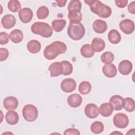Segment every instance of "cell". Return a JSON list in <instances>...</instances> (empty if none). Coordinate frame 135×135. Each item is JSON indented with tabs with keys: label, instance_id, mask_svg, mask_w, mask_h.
I'll return each instance as SVG.
<instances>
[{
	"label": "cell",
	"instance_id": "cell-1",
	"mask_svg": "<svg viewBox=\"0 0 135 135\" xmlns=\"http://www.w3.org/2000/svg\"><path fill=\"white\" fill-rule=\"evenodd\" d=\"M67 50L66 45L61 41H55L47 45L44 50V56L48 60L55 59L59 55L64 53Z\"/></svg>",
	"mask_w": 135,
	"mask_h": 135
},
{
	"label": "cell",
	"instance_id": "cell-2",
	"mask_svg": "<svg viewBox=\"0 0 135 135\" xmlns=\"http://www.w3.org/2000/svg\"><path fill=\"white\" fill-rule=\"evenodd\" d=\"M84 2L89 5L91 11L101 18H108L112 14L111 8L98 0H86Z\"/></svg>",
	"mask_w": 135,
	"mask_h": 135
},
{
	"label": "cell",
	"instance_id": "cell-3",
	"mask_svg": "<svg viewBox=\"0 0 135 135\" xmlns=\"http://www.w3.org/2000/svg\"><path fill=\"white\" fill-rule=\"evenodd\" d=\"M67 33L72 40L78 41L84 36L85 30L84 25L80 22H70Z\"/></svg>",
	"mask_w": 135,
	"mask_h": 135
},
{
	"label": "cell",
	"instance_id": "cell-4",
	"mask_svg": "<svg viewBox=\"0 0 135 135\" xmlns=\"http://www.w3.org/2000/svg\"><path fill=\"white\" fill-rule=\"evenodd\" d=\"M31 31L33 33L40 35L45 38L50 37L53 34V30L49 24L45 22H35L31 26Z\"/></svg>",
	"mask_w": 135,
	"mask_h": 135
},
{
	"label": "cell",
	"instance_id": "cell-5",
	"mask_svg": "<svg viewBox=\"0 0 135 135\" xmlns=\"http://www.w3.org/2000/svg\"><path fill=\"white\" fill-rule=\"evenodd\" d=\"M22 114L24 119L28 122L35 121L38 117V110L33 104H27L25 105L22 110Z\"/></svg>",
	"mask_w": 135,
	"mask_h": 135
},
{
	"label": "cell",
	"instance_id": "cell-6",
	"mask_svg": "<svg viewBox=\"0 0 135 135\" xmlns=\"http://www.w3.org/2000/svg\"><path fill=\"white\" fill-rule=\"evenodd\" d=\"M114 125L120 129L126 128L129 124V119L128 116L123 113H117L113 118Z\"/></svg>",
	"mask_w": 135,
	"mask_h": 135
},
{
	"label": "cell",
	"instance_id": "cell-7",
	"mask_svg": "<svg viewBox=\"0 0 135 135\" xmlns=\"http://www.w3.org/2000/svg\"><path fill=\"white\" fill-rule=\"evenodd\" d=\"M76 87V82L72 78L65 79L61 83V88L62 90L66 93L74 91L75 90Z\"/></svg>",
	"mask_w": 135,
	"mask_h": 135
},
{
	"label": "cell",
	"instance_id": "cell-8",
	"mask_svg": "<svg viewBox=\"0 0 135 135\" xmlns=\"http://www.w3.org/2000/svg\"><path fill=\"white\" fill-rule=\"evenodd\" d=\"M119 27L121 31L126 34H130L134 32V22L130 19H125L119 23Z\"/></svg>",
	"mask_w": 135,
	"mask_h": 135
},
{
	"label": "cell",
	"instance_id": "cell-9",
	"mask_svg": "<svg viewBox=\"0 0 135 135\" xmlns=\"http://www.w3.org/2000/svg\"><path fill=\"white\" fill-rule=\"evenodd\" d=\"M33 13L32 11L27 7L23 8L18 12V17L21 22L24 23L30 22L33 17Z\"/></svg>",
	"mask_w": 135,
	"mask_h": 135
},
{
	"label": "cell",
	"instance_id": "cell-10",
	"mask_svg": "<svg viewBox=\"0 0 135 135\" xmlns=\"http://www.w3.org/2000/svg\"><path fill=\"white\" fill-rule=\"evenodd\" d=\"M84 113L88 118L94 119L98 116L99 111L96 104L94 103H89L85 107Z\"/></svg>",
	"mask_w": 135,
	"mask_h": 135
},
{
	"label": "cell",
	"instance_id": "cell-11",
	"mask_svg": "<svg viewBox=\"0 0 135 135\" xmlns=\"http://www.w3.org/2000/svg\"><path fill=\"white\" fill-rule=\"evenodd\" d=\"M51 77H56L61 74L63 72V66L62 63L59 62H55L52 63L48 69Z\"/></svg>",
	"mask_w": 135,
	"mask_h": 135
},
{
	"label": "cell",
	"instance_id": "cell-12",
	"mask_svg": "<svg viewBox=\"0 0 135 135\" xmlns=\"http://www.w3.org/2000/svg\"><path fill=\"white\" fill-rule=\"evenodd\" d=\"M132 70V63L127 60H123L120 62L118 66L119 72L122 75H127L130 73Z\"/></svg>",
	"mask_w": 135,
	"mask_h": 135
},
{
	"label": "cell",
	"instance_id": "cell-13",
	"mask_svg": "<svg viewBox=\"0 0 135 135\" xmlns=\"http://www.w3.org/2000/svg\"><path fill=\"white\" fill-rule=\"evenodd\" d=\"M109 103L112 105L113 110H121L123 108V98L120 95H114L110 98Z\"/></svg>",
	"mask_w": 135,
	"mask_h": 135
},
{
	"label": "cell",
	"instance_id": "cell-14",
	"mask_svg": "<svg viewBox=\"0 0 135 135\" xmlns=\"http://www.w3.org/2000/svg\"><path fill=\"white\" fill-rule=\"evenodd\" d=\"M1 24L5 29H10L16 24V18L12 14H6L1 19Z\"/></svg>",
	"mask_w": 135,
	"mask_h": 135
},
{
	"label": "cell",
	"instance_id": "cell-15",
	"mask_svg": "<svg viewBox=\"0 0 135 135\" xmlns=\"http://www.w3.org/2000/svg\"><path fill=\"white\" fill-rule=\"evenodd\" d=\"M18 105V101L14 97H8L4 99L3 105L7 110H13L16 109Z\"/></svg>",
	"mask_w": 135,
	"mask_h": 135
},
{
	"label": "cell",
	"instance_id": "cell-16",
	"mask_svg": "<svg viewBox=\"0 0 135 135\" xmlns=\"http://www.w3.org/2000/svg\"><path fill=\"white\" fill-rule=\"evenodd\" d=\"M102 72L105 76L109 78H112L117 75V69L114 64L110 63L104 64L103 66Z\"/></svg>",
	"mask_w": 135,
	"mask_h": 135
},
{
	"label": "cell",
	"instance_id": "cell-17",
	"mask_svg": "<svg viewBox=\"0 0 135 135\" xmlns=\"http://www.w3.org/2000/svg\"><path fill=\"white\" fill-rule=\"evenodd\" d=\"M68 103L72 108H77L79 107L82 102V97L76 93H74L70 95L68 98Z\"/></svg>",
	"mask_w": 135,
	"mask_h": 135
},
{
	"label": "cell",
	"instance_id": "cell-18",
	"mask_svg": "<svg viewBox=\"0 0 135 135\" xmlns=\"http://www.w3.org/2000/svg\"><path fill=\"white\" fill-rule=\"evenodd\" d=\"M107 28V24L103 20L98 19L95 20L93 23V29L97 33H103L106 31Z\"/></svg>",
	"mask_w": 135,
	"mask_h": 135
},
{
	"label": "cell",
	"instance_id": "cell-19",
	"mask_svg": "<svg viewBox=\"0 0 135 135\" xmlns=\"http://www.w3.org/2000/svg\"><path fill=\"white\" fill-rule=\"evenodd\" d=\"M91 46L94 52H100L104 49L105 44L103 39L95 37L92 41Z\"/></svg>",
	"mask_w": 135,
	"mask_h": 135
},
{
	"label": "cell",
	"instance_id": "cell-20",
	"mask_svg": "<svg viewBox=\"0 0 135 135\" xmlns=\"http://www.w3.org/2000/svg\"><path fill=\"white\" fill-rule=\"evenodd\" d=\"M5 119L9 124L15 125L18 122L19 116L16 111L9 110L5 114Z\"/></svg>",
	"mask_w": 135,
	"mask_h": 135
},
{
	"label": "cell",
	"instance_id": "cell-21",
	"mask_svg": "<svg viewBox=\"0 0 135 135\" xmlns=\"http://www.w3.org/2000/svg\"><path fill=\"white\" fill-rule=\"evenodd\" d=\"M99 111L101 115L103 117H107L112 114L113 109L112 105L109 102L102 103L100 106Z\"/></svg>",
	"mask_w": 135,
	"mask_h": 135
},
{
	"label": "cell",
	"instance_id": "cell-22",
	"mask_svg": "<svg viewBox=\"0 0 135 135\" xmlns=\"http://www.w3.org/2000/svg\"><path fill=\"white\" fill-rule=\"evenodd\" d=\"M9 37L13 43H19L23 39V34L20 30L15 29L11 32Z\"/></svg>",
	"mask_w": 135,
	"mask_h": 135
},
{
	"label": "cell",
	"instance_id": "cell-23",
	"mask_svg": "<svg viewBox=\"0 0 135 135\" xmlns=\"http://www.w3.org/2000/svg\"><path fill=\"white\" fill-rule=\"evenodd\" d=\"M41 44L39 41L36 40H32L27 43V49L31 53H37L40 52Z\"/></svg>",
	"mask_w": 135,
	"mask_h": 135
},
{
	"label": "cell",
	"instance_id": "cell-24",
	"mask_svg": "<svg viewBox=\"0 0 135 135\" xmlns=\"http://www.w3.org/2000/svg\"><path fill=\"white\" fill-rule=\"evenodd\" d=\"M108 38L109 41L111 43L114 44L119 43L121 39L120 34L115 29H112L109 31L108 35Z\"/></svg>",
	"mask_w": 135,
	"mask_h": 135
},
{
	"label": "cell",
	"instance_id": "cell-25",
	"mask_svg": "<svg viewBox=\"0 0 135 135\" xmlns=\"http://www.w3.org/2000/svg\"><path fill=\"white\" fill-rule=\"evenodd\" d=\"M81 54L82 56L85 58L92 57L94 54V51L92 49L91 45L85 44L83 45L80 50Z\"/></svg>",
	"mask_w": 135,
	"mask_h": 135
},
{
	"label": "cell",
	"instance_id": "cell-26",
	"mask_svg": "<svg viewBox=\"0 0 135 135\" xmlns=\"http://www.w3.org/2000/svg\"><path fill=\"white\" fill-rule=\"evenodd\" d=\"M66 25V21L64 19L54 20L52 22V27L53 30L56 32L62 31Z\"/></svg>",
	"mask_w": 135,
	"mask_h": 135
},
{
	"label": "cell",
	"instance_id": "cell-27",
	"mask_svg": "<svg viewBox=\"0 0 135 135\" xmlns=\"http://www.w3.org/2000/svg\"><path fill=\"white\" fill-rule=\"evenodd\" d=\"M123 108L129 112L134 111L135 109V103L134 100L131 98H126L123 99Z\"/></svg>",
	"mask_w": 135,
	"mask_h": 135
},
{
	"label": "cell",
	"instance_id": "cell-28",
	"mask_svg": "<svg viewBox=\"0 0 135 135\" xmlns=\"http://www.w3.org/2000/svg\"><path fill=\"white\" fill-rule=\"evenodd\" d=\"M92 86L88 81H83L80 83L79 86V91L83 95H86L89 93L91 90Z\"/></svg>",
	"mask_w": 135,
	"mask_h": 135
},
{
	"label": "cell",
	"instance_id": "cell-29",
	"mask_svg": "<svg viewBox=\"0 0 135 135\" xmlns=\"http://www.w3.org/2000/svg\"><path fill=\"white\" fill-rule=\"evenodd\" d=\"M68 18L70 22H80L82 18V15L79 11H69Z\"/></svg>",
	"mask_w": 135,
	"mask_h": 135
},
{
	"label": "cell",
	"instance_id": "cell-30",
	"mask_svg": "<svg viewBox=\"0 0 135 135\" xmlns=\"http://www.w3.org/2000/svg\"><path fill=\"white\" fill-rule=\"evenodd\" d=\"M90 129L92 132L93 133L99 134L103 132L104 130V125L101 122L96 121L91 124Z\"/></svg>",
	"mask_w": 135,
	"mask_h": 135
},
{
	"label": "cell",
	"instance_id": "cell-31",
	"mask_svg": "<svg viewBox=\"0 0 135 135\" xmlns=\"http://www.w3.org/2000/svg\"><path fill=\"white\" fill-rule=\"evenodd\" d=\"M81 2L79 0H72L69 3L68 9L69 11H79L81 9Z\"/></svg>",
	"mask_w": 135,
	"mask_h": 135
},
{
	"label": "cell",
	"instance_id": "cell-32",
	"mask_svg": "<svg viewBox=\"0 0 135 135\" xmlns=\"http://www.w3.org/2000/svg\"><path fill=\"white\" fill-rule=\"evenodd\" d=\"M63 66V72L62 74L63 75H70L73 71V65L72 64L66 60L62 61L61 62Z\"/></svg>",
	"mask_w": 135,
	"mask_h": 135
},
{
	"label": "cell",
	"instance_id": "cell-33",
	"mask_svg": "<svg viewBox=\"0 0 135 135\" xmlns=\"http://www.w3.org/2000/svg\"><path fill=\"white\" fill-rule=\"evenodd\" d=\"M101 61L105 64L111 63L114 59V54L111 52H105L103 53L101 56Z\"/></svg>",
	"mask_w": 135,
	"mask_h": 135
},
{
	"label": "cell",
	"instance_id": "cell-34",
	"mask_svg": "<svg viewBox=\"0 0 135 135\" xmlns=\"http://www.w3.org/2000/svg\"><path fill=\"white\" fill-rule=\"evenodd\" d=\"M49 14V10L45 6L40 7L36 12V15L38 19L44 20L46 18Z\"/></svg>",
	"mask_w": 135,
	"mask_h": 135
},
{
	"label": "cell",
	"instance_id": "cell-35",
	"mask_svg": "<svg viewBox=\"0 0 135 135\" xmlns=\"http://www.w3.org/2000/svg\"><path fill=\"white\" fill-rule=\"evenodd\" d=\"M21 7L20 2L17 0H11L8 2L7 4L8 9L14 13L17 12L21 8Z\"/></svg>",
	"mask_w": 135,
	"mask_h": 135
},
{
	"label": "cell",
	"instance_id": "cell-36",
	"mask_svg": "<svg viewBox=\"0 0 135 135\" xmlns=\"http://www.w3.org/2000/svg\"><path fill=\"white\" fill-rule=\"evenodd\" d=\"M8 34L5 32H2L0 33V44L4 45L7 44L9 41Z\"/></svg>",
	"mask_w": 135,
	"mask_h": 135
},
{
	"label": "cell",
	"instance_id": "cell-37",
	"mask_svg": "<svg viewBox=\"0 0 135 135\" xmlns=\"http://www.w3.org/2000/svg\"><path fill=\"white\" fill-rule=\"evenodd\" d=\"M9 55V52L7 49L1 47L0 49V61L3 62L6 60Z\"/></svg>",
	"mask_w": 135,
	"mask_h": 135
},
{
	"label": "cell",
	"instance_id": "cell-38",
	"mask_svg": "<svg viewBox=\"0 0 135 135\" xmlns=\"http://www.w3.org/2000/svg\"><path fill=\"white\" fill-rule=\"evenodd\" d=\"M64 134H74V135H79L80 134V131L75 128H69L65 130Z\"/></svg>",
	"mask_w": 135,
	"mask_h": 135
},
{
	"label": "cell",
	"instance_id": "cell-39",
	"mask_svg": "<svg viewBox=\"0 0 135 135\" xmlns=\"http://www.w3.org/2000/svg\"><path fill=\"white\" fill-rule=\"evenodd\" d=\"M128 2V0H115V3L118 7L124 8L127 5Z\"/></svg>",
	"mask_w": 135,
	"mask_h": 135
},
{
	"label": "cell",
	"instance_id": "cell-40",
	"mask_svg": "<svg viewBox=\"0 0 135 135\" xmlns=\"http://www.w3.org/2000/svg\"><path fill=\"white\" fill-rule=\"evenodd\" d=\"M128 10L130 13L132 14H135V2L134 1L132 2L129 4L128 6Z\"/></svg>",
	"mask_w": 135,
	"mask_h": 135
},
{
	"label": "cell",
	"instance_id": "cell-41",
	"mask_svg": "<svg viewBox=\"0 0 135 135\" xmlns=\"http://www.w3.org/2000/svg\"><path fill=\"white\" fill-rule=\"evenodd\" d=\"M66 2V1H56V2L57 4V6L61 7L64 6Z\"/></svg>",
	"mask_w": 135,
	"mask_h": 135
}]
</instances>
